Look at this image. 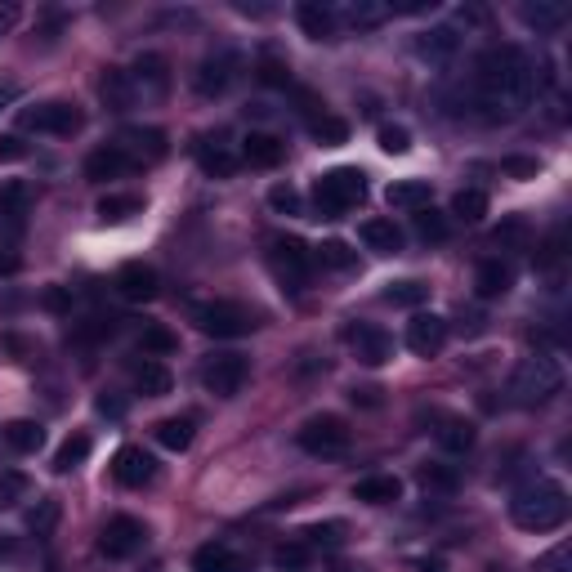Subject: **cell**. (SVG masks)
Here are the masks:
<instances>
[{
    "instance_id": "39",
    "label": "cell",
    "mask_w": 572,
    "mask_h": 572,
    "mask_svg": "<svg viewBox=\"0 0 572 572\" xmlns=\"http://www.w3.org/2000/svg\"><path fill=\"white\" fill-rule=\"evenodd\" d=\"M345 523L331 519V523H313V528H304V546H322V550H336L345 546Z\"/></svg>"
},
{
    "instance_id": "61",
    "label": "cell",
    "mask_w": 572,
    "mask_h": 572,
    "mask_svg": "<svg viewBox=\"0 0 572 572\" xmlns=\"http://www.w3.org/2000/svg\"><path fill=\"white\" fill-rule=\"evenodd\" d=\"M14 99H18V90H14V85H0V112H5Z\"/></svg>"
},
{
    "instance_id": "15",
    "label": "cell",
    "mask_w": 572,
    "mask_h": 572,
    "mask_svg": "<svg viewBox=\"0 0 572 572\" xmlns=\"http://www.w3.org/2000/svg\"><path fill=\"white\" fill-rule=\"evenodd\" d=\"M112 474H117L121 488H143V483L157 479V461L143 447H121L117 461H112Z\"/></svg>"
},
{
    "instance_id": "46",
    "label": "cell",
    "mask_w": 572,
    "mask_h": 572,
    "mask_svg": "<svg viewBox=\"0 0 572 572\" xmlns=\"http://www.w3.org/2000/svg\"><path fill=\"white\" fill-rule=\"evenodd\" d=\"M255 72H260V81H264V85H286V81H291V68H286V59H278L273 50H264V54H260Z\"/></svg>"
},
{
    "instance_id": "47",
    "label": "cell",
    "mask_w": 572,
    "mask_h": 572,
    "mask_svg": "<svg viewBox=\"0 0 572 572\" xmlns=\"http://www.w3.org/2000/svg\"><path fill=\"white\" fill-rule=\"evenodd\" d=\"M416 233L425 237V242H447V219L434 211V206H425V211H416Z\"/></svg>"
},
{
    "instance_id": "7",
    "label": "cell",
    "mask_w": 572,
    "mask_h": 572,
    "mask_svg": "<svg viewBox=\"0 0 572 572\" xmlns=\"http://www.w3.org/2000/svg\"><path fill=\"white\" fill-rule=\"evenodd\" d=\"M269 264L291 291H300V286L309 282V273H313V251L300 242V237H273L269 242Z\"/></svg>"
},
{
    "instance_id": "20",
    "label": "cell",
    "mask_w": 572,
    "mask_h": 572,
    "mask_svg": "<svg viewBox=\"0 0 572 572\" xmlns=\"http://www.w3.org/2000/svg\"><path fill=\"white\" fill-rule=\"evenodd\" d=\"M193 572H251V559L237 555L224 541H211V546H202L193 555Z\"/></svg>"
},
{
    "instance_id": "2",
    "label": "cell",
    "mask_w": 572,
    "mask_h": 572,
    "mask_svg": "<svg viewBox=\"0 0 572 572\" xmlns=\"http://www.w3.org/2000/svg\"><path fill=\"white\" fill-rule=\"evenodd\" d=\"M568 492L559 483H528V488L514 492L510 501V519L519 523L523 532H550L568 519Z\"/></svg>"
},
{
    "instance_id": "53",
    "label": "cell",
    "mask_w": 572,
    "mask_h": 572,
    "mask_svg": "<svg viewBox=\"0 0 572 572\" xmlns=\"http://www.w3.org/2000/svg\"><path fill=\"white\" fill-rule=\"evenodd\" d=\"M27 492V479L23 474H0V505H14V497Z\"/></svg>"
},
{
    "instance_id": "37",
    "label": "cell",
    "mask_w": 572,
    "mask_h": 572,
    "mask_svg": "<svg viewBox=\"0 0 572 572\" xmlns=\"http://www.w3.org/2000/svg\"><path fill=\"white\" fill-rule=\"evenodd\" d=\"M425 295H429V286L416 282V278L385 286V304H398V309H416V304H425Z\"/></svg>"
},
{
    "instance_id": "17",
    "label": "cell",
    "mask_w": 572,
    "mask_h": 572,
    "mask_svg": "<svg viewBox=\"0 0 572 572\" xmlns=\"http://www.w3.org/2000/svg\"><path fill=\"white\" fill-rule=\"evenodd\" d=\"M117 291L126 295L130 304H148V300H157V269L152 264H121V273H117Z\"/></svg>"
},
{
    "instance_id": "31",
    "label": "cell",
    "mask_w": 572,
    "mask_h": 572,
    "mask_svg": "<svg viewBox=\"0 0 572 572\" xmlns=\"http://www.w3.org/2000/svg\"><path fill=\"white\" fill-rule=\"evenodd\" d=\"M416 479H421L425 492H447V497L461 488V470H456V465H447V461H425L421 470H416Z\"/></svg>"
},
{
    "instance_id": "9",
    "label": "cell",
    "mask_w": 572,
    "mask_h": 572,
    "mask_svg": "<svg viewBox=\"0 0 572 572\" xmlns=\"http://www.w3.org/2000/svg\"><path fill=\"white\" fill-rule=\"evenodd\" d=\"M345 345L354 349V358L362 367H380V362L394 358V340L385 327H371V322H349L345 327Z\"/></svg>"
},
{
    "instance_id": "32",
    "label": "cell",
    "mask_w": 572,
    "mask_h": 572,
    "mask_svg": "<svg viewBox=\"0 0 572 572\" xmlns=\"http://www.w3.org/2000/svg\"><path fill=\"white\" fill-rule=\"evenodd\" d=\"M523 23L537 27V32H559L568 23V5L559 0H537V5H523Z\"/></svg>"
},
{
    "instance_id": "54",
    "label": "cell",
    "mask_w": 572,
    "mask_h": 572,
    "mask_svg": "<svg viewBox=\"0 0 572 572\" xmlns=\"http://www.w3.org/2000/svg\"><path fill=\"white\" fill-rule=\"evenodd\" d=\"M94 407H99V416H108V421H121V416H126V398H112V394H103Z\"/></svg>"
},
{
    "instance_id": "45",
    "label": "cell",
    "mask_w": 572,
    "mask_h": 572,
    "mask_svg": "<svg viewBox=\"0 0 572 572\" xmlns=\"http://www.w3.org/2000/svg\"><path fill=\"white\" fill-rule=\"evenodd\" d=\"M54 523H59V501H36L32 514H27V528H32L36 537H50Z\"/></svg>"
},
{
    "instance_id": "26",
    "label": "cell",
    "mask_w": 572,
    "mask_h": 572,
    "mask_svg": "<svg viewBox=\"0 0 572 572\" xmlns=\"http://www.w3.org/2000/svg\"><path fill=\"white\" fill-rule=\"evenodd\" d=\"M514 286V269L505 260H483L479 273H474V291L483 295V300H497Z\"/></svg>"
},
{
    "instance_id": "13",
    "label": "cell",
    "mask_w": 572,
    "mask_h": 572,
    "mask_svg": "<svg viewBox=\"0 0 572 572\" xmlns=\"http://www.w3.org/2000/svg\"><path fill=\"white\" fill-rule=\"evenodd\" d=\"M447 345V322L434 318V313H416L412 322H407V349H412L416 358H434L443 354Z\"/></svg>"
},
{
    "instance_id": "44",
    "label": "cell",
    "mask_w": 572,
    "mask_h": 572,
    "mask_svg": "<svg viewBox=\"0 0 572 572\" xmlns=\"http://www.w3.org/2000/svg\"><path fill=\"white\" fill-rule=\"evenodd\" d=\"M313 260L327 264V269H354V264H358V251H349L345 242H322Z\"/></svg>"
},
{
    "instance_id": "4",
    "label": "cell",
    "mask_w": 572,
    "mask_h": 572,
    "mask_svg": "<svg viewBox=\"0 0 572 572\" xmlns=\"http://www.w3.org/2000/svg\"><path fill=\"white\" fill-rule=\"evenodd\" d=\"M362 197H367V179L354 166H336L327 175H318V184H313V206H318L322 219L349 215L354 206H362Z\"/></svg>"
},
{
    "instance_id": "48",
    "label": "cell",
    "mask_w": 572,
    "mask_h": 572,
    "mask_svg": "<svg viewBox=\"0 0 572 572\" xmlns=\"http://www.w3.org/2000/svg\"><path fill=\"white\" fill-rule=\"evenodd\" d=\"M269 206H273V211H282V215H300V211H304L300 193H295L291 184H278V188H269Z\"/></svg>"
},
{
    "instance_id": "18",
    "label": "cell",
    "mask_w": 572,
    "mask_h": 572,
    "mask_svg": "<svg viewBox=\"0 0 572 572\" xmlns=\"http://www.w3.org/2000/svg\"><path fill=\"white\" fill-rule=\"evenodd\" d=\"M117 148L126 152L130 161H161V157H166V135L152 130V126H130V130H121Z\"/></svg>"
},
{
    "instance_id": "3",
    "label": "cell",
    "mask_w": 572,
    "mask_h": 572,
    "mask_svg": "<svg viewBox=\"0 0 572 572\" xmlns=\"http://www.w3.org/2000/svg\"><path fill=\"white\" fill-rule=\"evenodd\" d=\"M564 389V367H559L550 354H532V358H523L519 367H514V376H510V398L519 407H541V403H550V398Z\"/></svg>"
},
{
    "instance_id": "60",
    "label": "cell",
    "mask_w": 572,
    "mask_h": 572,
    "mask_svg": "<svg viewBox=\"0 0 572 572\" xmlns=\"http://www.w3.org/2000/svg\"><path fill=\"white\" fill-rule=\"evenodd\" d=\"M416 572H447V564H443V559H421V564H416Z\"/></svg>"
},
{
    "instance_id": "35",
    "label": "cell",
    "mask_w": 572,
    "mask_h": 572,
    "mask_svg": "<svg viewBox=\"0 0 572 572\" xmlns=\"http://www.w3.org/2000/svg\"><path fill=\"white\" fill-rule=\"evenodd\" d=\"M452 215L465 219V224H479V219L488 215V193H483V188H461V193L452 197Z\"/></svg>"
},
{
    "instance_id": "19",
    "label": "cell",
    "mask_w": 572,
    "mask_h": 572,
    "mask_svg": "<svg viewBox=\"0 0 572 572\" xmlns=\"http://www.w3.org/2000/svg\"><path fill=\"white\" fill-rule=\"evenodd\" d=\"M130 170H135V161H130L117 143L94 148L90 157H85V179H94V184H103V179H121V175H130Z\"/></svg>"
},
{
    "instance_id": "49",
    "label": "cell",
    "mask_w": 572,
    "mask_h": 572,
    "mask_svg": "<svg viewBox=\"0 0 572 572\" xmlns=\"http://www.w3.org/2000/svg\"><path fill=\"white\" fill-rule=\"evenodd\" d=\"M380 148H385L389 152V157H403V152L407 148H412V135H407V130L403 126H380Z\"/></svg>"
},
{
    "instance_id": "5",
    "label": "cell",
    "mask_w": 572,
    "mask_h": 572,
    "mask_svg": "<svg viewBox=\"0 0 572 572\" xmlns=\"http://www.w3.org/2000/svg\"><path fill=\"white\" fill-rule=\"evenodd\" d=\"M242 72H246L242 54H237L233 45H219L215 54H206V59H202V68H197L193 85H197V94H202V99H219V94H228L237 81H242Z\"/></svg>"
},
{
    "instance_id": "34",
    "label": "cell",
    "mask_w": 572,
    "mask_h": 572,
    "mask_svg": "<svg viewBox=\"0 0 572 572\" xmlns=\"http://www.w3.org/2000/svg\"><path fill=\"white\" fill-rule=\"evenodd\" d=\"M157 443L170 447V452H188L193 447V421L188 416H170V421L157 425Z\"/></svg>"
},
{
    "instance_id": "14",
    "label": "cell",
    "mask_w": 572,
    "mask_h": 572,
    "mask_svg": "<svg viewBox=\"0 0 572 572\" xmlns=\"http://www.w3.org/2000/svg\"><path fill=\"white\" fill-rule=\"evenodd\" d=\"M126 72H130V81H135V90H139V103L161 99V94L170 90V68H166L161 54H143V59H135V68H126Z\"/></svg>"
},
{
    "instance_id": "30",
    "label": "cell",
    "mask_w": 572,
    "mask_h": 572,
    "mask_svg": "<svg viewBox=\"0 0 572 572\" xmlns=\"http://www.w3.org/2000/svg\"><path fill=\"white\" fill-rule=\"evenodd\" d=\"M135 389L148 398H166L170 389H175V376H170L157 358H143V362H135Z\"/></svg>"
},
{
    "instance_id": "50",
    "label": "cell",
    "mask_w": 572,
    "mask_h": 572,
    "mask_svg": "<svg viewBox=\"0 0 572 572\" xmlns=\"http://www.w3.org/2000/svg\"><path fill=\"white\" fill-rule=\"evenodd\" d=\"M273 564H278L282 572H300L304 564H309V546H282L278 555H273Z\"/></svg>"
},
{
    "instance_id": "6",
    "label": "cell",
    "mask_w": 572,
    "mask_h": 572,
    "mask_svg": "<svg viewBox=\"0 0 572 572\" xmlns=\"http://www.w3.org/2000/svg\"><path fill=\"white\" fill-rule=\"evenodd\" d=\"M193 322H197V331H206V336H215V340H237V336H246V331L255 327L251 313H246L242 304H233V300L193 304Z\"/></svg>"
},
{
    "instance_id": "21",
    "label": "cell",
    "mask_w": 572,
    "mask_h": 572,
    "mask_svg": "<svg viewBox=\"0 0 572 572\" xmlns=\"http://www.w3.org/2000/svg\"><path fill=\"white\" fill-rule=\"evenodd\" d=\"M295 23H300L304 36H313V41H331V36H336V9L322 5V0H300V5H295Z\"/></svg>"
},
{
    "instance_id": "10",
    "label": "cell",
    "mask_w": 572,
    "mask_h": 572,
    "mask_svg": "<svg viewBox=\"0 0 572 572\" xmlns=\"http://www.w3.org/2000/svg\"><path fill=\"white\" fill-rule=\"evenodd\" d=\"M23 126L36 130V135L68 139V135L81 130V108H76V103H41V108H27L23 112Z\"/></svg>"
},
{
    "instance_id": "56",
    "label": "cell",
    "mask_w": 572,
    "mask_h": 572,
    "mask_svg": "<svg viewBox=\"0 0 572 572\" xmlns=\"http://www.w3.org/2000/svg\"><path fill=\"white\" fill-rule=\"evenodd\" d=\"M68 291H63V286H50V291H45V309H54V313H68Z\"/></svg>"
},
{
    "instance_id": "12",
    "label": "cell",
    "mask_w": 572,
    "mask_h": 572,
    "mask_svg": "<svg viewBox=\"0 0 572 572\" xmlns=\"http://www.w3.org/2000/svg\"><path fill=\"white\" fill-rule=\"evenodd\" d=\"M143 537H148V528H143L139 519H130V514H117V519L103 528L99 550H103L108 559H126V555H135V550L143 546Z\"/></svg>"
},
{
    "instance_id": "24",
    "label": "cell",
    "mask_w": 572,
    "mask_h": 572,
    "mask_svg": "<svg viewBox=\"0 0 572 572\" xmlns=\"http://www.w3.org/2000/svg\"><path fill=\"white\" fill-rule=\"evenodd\" d=\"M362 242L376 255H398L403 251V228H398L394 219H367V224H362Z\"/></svg>"
},
{
    "instance_id": "51",
    "label": "cell",
    "mask_w": 572,
    "mask_h": 572,
    "mask_svg": "<svg viewBox=\"0 0 572 572\" xmlns=\"http://www.w3.org/2000/svg\"><path fill=\"white\" fill-rule=\"evenodd\" d=\"M501 170H505V175H514V179H537L541 175V161L537 157H505Z\"/></svg>"
},
{
    "instance_id": "16",
    "label": "cell",
    "mask_w": 572,
    "mask_h": 572,
    "mask_svg": "<svg viewBox=\"0 0 572 572\" xmlns=\"http://www.w3.org/2000/svg\"><path fill=\"white\" fill-rule=\"evenodd\" d=\"M416 54L434 68H447L461 54V36H456V27H429V32L416 36Z\"/></svg>"
},
{
    "instance_id": "59",
    "label": "cell",
    "mask_w": 572,
    "mask_h": 572,
    "mask_svg": "<svg viewBox=\"0 0 572 572\" xmlns=\"http://www.w3.org/2000/svg\"><path fill=\"white\" fill-rule=\"evenodd\" d=\"M14 23H18V9H14V5H5V9H0V32H9Z\"/></svg>"
},
{
    "instance_id": "36",
    "label": "cell",
    "mask_w": 572,
    "mask_h": 572,
    "mask_svg": "<svg viewBox=\"0 0 572 572\" xmlns=\"http://www.w3.org/2000/svg\"><path fill=\"white\" fill-rule=\"evenodd\" d=\"M139 211H143V197H135V193H112V197H103V202H99L103 224H121V219H130Z\"/></svg>"
},
{
    "instance_id": "8",
    "label": "cell",
    "mask_w": 572,
    "mask_h": 572,
    "mask_svg": "<svg viewBox=\"0 0 572 572\" xmlns=\"http://www.w3.org/2000/svg\"><path fill=\"white\" fill-rule=\"evenodd\" d=\"M295 438H300V447L309 456H345L354 434H349V425L340 416H313V421H304Z\"/></svg>"
},
{
    "instance_id": "38",
    "label": "cell",
    "mask_w": 572,
    "mask_h": 572,
    "mask_svg": "<svg viewBox=\"0 0 572 572\" xmlns=\"http://www.w3.org/2000/svg\"><path fill=\"white\" fill-rule=\"evenodd\" d=\"M309 130H313V139H318L322 148H336V143H345V139H349V121L331 117V112L313 117V121H309Z\"/></svg>"
},
{
    "instance_id": "29",
    "label": "cell",
    "mask_w": 572,
    "mask_h": 572,
    "mask_svg": "<svg viewBox=\"0 0 572 572\" xmlns=\"http://www.w3.org/2000/svg\"><path fill=\"white\" fill-rule=\"evenodd\" d=\"M354 497L362 505H389V501L403 497V483H398L394 474H367V479L354 483Z\"/></svg>"
},
{
    "instance_id": "43",
    "label": "cell",
    "mask_w": 572,
    "mask_h": 572,
    "mask_svg": "<svg viewBox=\"0 0 572 572\" xmlns=\"http://www.w3.org/2000/svg\"><path fill=\"white\" fill-rule=\"evenodd\" d=\"M389 18V5H380V0H354L349 5V23L354 27H380Z\"/></svg>"
},
{
    "instance_id": "33",
    "label": "cell",
    "mask_w": 572,
    "mask_h": 572,
    "mask_svg": "<svg viewBox=\"0 0 572 572\" xmlns=\"http://www.w3.org/2000/svg\"><path fill=\"white\" fill-rule=\"evenodd\" d=\"M5 443L14 447V452L32 456V452H41V443H45V429L36 425V421H9V425H5Z\"/></svg>"
},
{
    "instance_id": "27",
    "label": "cell",
    "mask_w": 572,
    "mask_h": 572,
    "mask_svg": "<svg viewBox=\"0 0 572 572\" xmlns=\"http://www.w3.org/2000/svg\"><path fill=\"white\" fill-rule=\"evenodd\" d=\"M197 166H202L206 175H215V179H228L237 170V152L228 148V143H219V139H202L197 143Z\"/></svg>"
},
{
    "instance_id": "41",
    "label": "cell",
    "mask_w": 572,
    "mask_h": 572,
    "mask_svg": "<svg viewBox=\"0 0 572 572\" xmlns=\"http://www.w3.org/2000/svg\"><path fill=\"white\" fill-rule=\"evenodd\" d=\"M139 345H143V354H152V358H166V354H175V345H179V340L170 336L166 327H157V322H152V327H143Z\"/></svg>"
},
{
    "instance_id": "1",
    "label": "cell",
    "mask_w": 572,
    "mask_h": 572,
    "mask_svg": "<svg viewBox=\"0 0 572 572\" xmlns=\"http://www.w3.org/2000/svg\"><path fill=\"white\" fill-rule=\"evenodd\" d=\"M537 99V68L519 45H492L474 72V108L483 121H510Z\"/></svg>"
},
{
    "instance_id": "23",
    "label": "cell",
    "mask_w": 572,
    "mask_h": 572,
    "mask_svg": "<svg viewBox=\"0 0 572 572\" xmlns=\"http://www.w3.org/2000/svg\"><path fill=\"white\" fill-rule=\"evenodd\" d=\"M282 157H286V143L273 139V135H260V130H251L246 143H242V161L246 166H255V170H273Z\"/></svg>"
},
{
    "instance_id": "55",
    "label": "cell",
    "mask_w": 572,
    "mask_h": 572,
    "mask_svg": "<svg viewBox=\"0 0 572 572\" xmlns=\"http://www.w3.org/2000/svg\"><path fill=\"white\" fill-rule=\"evenodd\" d=\"M18 157H27L23 139H18V135H5V139H0V161H18Z\"/></svg>"
},
{
    "instance_id": "58",
    "label": "cell",
    "mask_w": 572,
    "mask_h": 572,
    "mask_svg": "<svg viewBox=\"0 0 572 572\" xmlns=\"http://www.w3.org/2000/svg\"><path fill=\"white\" fill-rule=\"evenodd\" d=\"M18 273V255H0V278H14Z\"/></svg>"
},
{
    "instance_id": "57",
    "label": "cell",
    "mask_w": 572,
    "mask_h": 572,
    "mask_svg": "<svg viewBox=\"0 0 572 572\" xmlns=\"http://www.w3.org/2000/svg\"><path fill=\"white\" fill-rule=\"evenodd\" d=\"M528 233V228L519 224V219H514V224H505V228H497V242H514V237H523Z\"/></svg>"
},
{
    "instance_id": "11",
    "label": "cell",
    "mask_w": 572,
    "mask_h": 572,
    "mask_svg": "<svg viewBox=\"0 0 572 572\" xmlns=\"http://www.w3.org/2000/svg\"><path fill=\"white\" fill-rule=\"evenodd\" d=\"M246 358L242 354H211L206 358V367H202V385L211 389L215 398H233L237 389L246 385Z\"/></svg>"
},
{
    "instance_id": "22",
    "label": "cell",
    "mask_w": 572,
    "mask_h": 572,
    "mask_svg": "<svg viewBox=\"0 0 572 572\" xmlns=\"http://www.w3.org/2000/svg\"><path fill=\"white\" fill-rule=\"evenodd\" d=\"M99 94H103V103H108L112 112H126V108H135V103H139V90H135V81H130L126 68H108V72H103Z\"/></svg>"
},
{
    "instance_id": "25",
    "label": "cell",
    "mask_w": 572,
    "mask_h": 572,
    "mask_svg": "<svg viewBox=\"0 0 572 572\" xmlns=\"http://www.w3.org/2000/svg\"><path fill=\"white\" fill-rule=\"evenodd\" d=\"M434 438H438V447H443V452L461 456V452H470V447H474V425L465 421V416H438Z\"/></svg>"
},
{
    "instance_id": "28",
    "label": "cell",
    "mask_w": 572,
    "mask_h": 572,
    "mask_svg": "<svg viewBox=\"0 0 572 572\" xmlns=\"http://www.w3.org/2000/svg\"><path fill=\"white\" fill-rule=\"evenodd\" d=\"M429 197H434V188H429L425 179H398V184H389L385 202L394 206V211H425Z\"/></svg>"
},
{
    "instance_id": "42",
    "label": "cell",
    "mask_w": 572,
    "mask_h": 572,
    "mask_svg": "<svg viewBox=\"0 0 572 572\" xmlns=\"http://www.w3.org/2000/svg\"><path fill=\"white\" fill-rule=\"evenodd\" d=\"M27 206H32V193H27V184H5V188H0V215L23 219Z\"/></svg>"
},
{
    "instance_id": "52",
    "label": "cell",
    "mask_w": 572,
    "mask_h": 572,
    "mask_svg": "<svg viewBox=\"0 0 572 572\" xmlns=\"http://www.w3.org/2000/svg\"><path fill=\"white\" fill-rule=\"evenodd\" d=\"M568 564H572V550H568V546H555L550 555H541V559H537V568H541V572H568Z\"/></svg>"
},
{
    "instance_id": "40",
    "label": "cell",
    "mask_w": 572,
    "mask_h": 572,
    "mask_svg": "<svg viewBox=\"0 0 572 572\" xmlns=\"http://www.w3.org/2000/svg\"><path fill=\"white\" fill-rule=\"evenodd\" d=\"M85 456H90V438H85V434H72L68 443L59 447V456H54V470L68 474V470H76V465L85 461Z\"/></svg>"
}]
</instances>
